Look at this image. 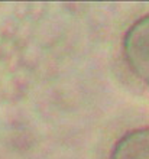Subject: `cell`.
Listing matches in <instances>:
<instances>
[{
  "instance_id": "cell-2",
  "label": "cell",
  "mask_w": 149,
  "mask_h": 159,
  "mask_svg": "<svg viewBox=\"0 0 149 159\" xmlns=\"http://www.w3.org/2000/svg\"><path fill=\"white\" fill-rule=\"evenodd\" d=\"M109 159H149V127L124 133L113 145Z\"/></svg>"
},
{
  "instance_id": "cell-1",
  "label": "cell",
  "mask_w": 149,
  "mask_h": 159,
  "mask_svg": "<svg viewBox=\"0 0 149 159\" xmlns=\"http://www.w3.org/2000/svg\"><path fill=\"white\" fill-rule=\"evenodd\" d=\"M122 52L129 71L149 85V15L136 19L126 29Z\"/></svg>"
}]
</instances>
